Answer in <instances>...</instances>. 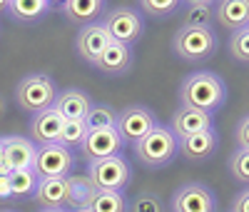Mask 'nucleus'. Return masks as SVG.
Wrapping results in <instances>:
<instances>
[{"instance_id":"obj_23","label":"nucleus","mask_w":249,"mask_h":212,"mask_svg":"<svg viewBox=\"0 0 249 212\" xmlns=\"http://www.w3.org/2000/svg\"><path fill=\"white\" fill-rule=\"evenodd\" d=\"M184 25L182 28H212L214 23V3L210 0H192L184 5Z\"/></svg>"},{"instance_id":"obj_25","label":"nucleus","mask_w":249,"mask_h":212,"mask_svg":"<svg viewBox=\"0 0 249 212\" xmlns=\"http://www.w3.org/2000/svg\"><path fill=\"white\" fill-rule=\"evenodd\" d=\"M88 130H105V127H117V110L110 105H92L90 113L85 115Z\"/></svg>"},{"instance_id":"obj_37","label":"nucleus","mask_w":249,"mask_h":212,"mask_svg":"<svg viewBox=\"0 0 249 212\" xmlns=\"http://www.w3.org/2000/svg\"><path fill=\"white\" fill-rule=\"evenodd\" d=\"M40 212H68V210H40Z\"/></svg>"},{"instance_id":"obj_39","label":"nucleus","mask_w":249,"mask_h":212,"mask_svg":"<svg viewBox=\"0 0 249 212\" xmlns=\"http://www.w3.org/2000/svg\"><path fill=\"white\" fill-rule=\"evenodd\" d=\"M72 212H90V210H72Z\"/></svg>"},{"instance_id":"obj_28","label":"nucleus","mask_w":249,"mask_h":212,"mask_svg":"<svg viewBox=\"0 0 249 212\" xmlns=\"http://www.w3.org/2000/svg\"><path fill=\"white\" fill-rule=\"evenodd\" d=\"M179 8H182L179 0H142L140 3V10L152 18H167V15L177 13Z\"/></svg>"},{"instance_id":"obj_12","label":"nucleus","mask_w":249,"mask_h":212,"mask_svg":"<svg viewBox=\"0 0 249 212\" xmlns=\"http://www.w3.org/2000/svg\"><path fill=\"white\" fill-rule=\"evenodd\" d=\"M110 42L112 40H110L107 30L102 28V23H90L85 28H80L77 40H75V48H77V53H80L82 60L90 62V65H95L97 58L102 55V50H105Z\"/></svg>"},{"instance_id":"obj_36","label":"nucleus","mask_w":249,"mask_h":212,"mask_svg":"<svg viewBox=\"0 0 249 212\" xmlns=\"http://www.w3.org/2000/svg\"><path fill=\"white\" fill-rule=\"evenodd\" d=\"M0 165H3V137H0Z\"/></svg>"},{"instance_id":"obj_38","label":"nucleus","mask_w":249,"mask_h":212,"mask_svg":"<svg viewBox=\"0 0 249 212\" xmlns=\"http://www.w3.org/2000/svg\"><path fill=\"white\" fill-rule=\"evenodd\" d=\"M3 113H5V108H3V100H0V117H3Z\"/></svg>"},{"instance_id":"obj_20","label":"nucleus","mask_w":249,"mask_h":212,"mask_svg":"<svg viewBox=\"0 0 249 212\" xmlns=\"http://www.w3.org/2000/svg\"><path fill=\"white\" fill-rule=\"evenodd\" d=\"M105 10V3L102 0H65L60 3V13L65 15V20L77 25H90L95 18H100V13Z\"/></svg>"},{"instance_id":"obj_2","label":"nucleus","mask_w":249,"mask_h":212,"mask_svg":"<svg viewBox=\"0 0 249 212\" xmlns=\"http://www.w3.org/2000/svg\"><path fill=\"white\" fill-rule=\"evenodd\" d=\"M55 97H57V85L53 82V77H48L43 73L23 77L15 88V102L20 105V110L33 113V115L53 110Z\"/></svg>"},{"instance_id":"obj_21","label":"nucleus","mask_w":249,"mask_h":212,"mask_svg":"<svg viewBox=\"0 0 249 212\" xmlns=\"http://www.w3.org/2000/svg\"><path fill=\"white\" fill-rule=\"evenodd\" d=\"M68 207L70 210H88L92 197H95V185L90 182L88 175H68Z\"/></svg>"},{"instance_id":"obj_7","label":"nucleus","mask_w":249,"mask_h":212,"mask_svg":"<svg viewBox=\"0 0 249 212\" xmlns=\"http://www.w3.org/2000/svg\"><path fill=\"white\" fill-rule=\"evenodd\" d=\"M102 28L107 30L110 40L112 42H122V45H132L142 38V30H144V20L137 10L132 8H115L105 15L102 20Z\"/></svg>"},{"instance_id":"obj_29","label":"nucleus","mask_w":249,"mask_h":212,"mask_svg":"<svg viewBox=\"0 0 249 212\" xmlns=\"http://www.w3.org/2000/svg\"><path fill=\"white\" fill-rule=\"evenodd\" d=\"M230 53L242 65L249 62V28H242V30L230 35Z\"/></svg>"},{"instance_id":"obj_24","label":"nucleus","mask_w":249,"mask_h":212,"mask_svg":"<svg viewBox=\"0 0 249 212\" xmlns=\"http://www.w3.org/2000/svg\"><path fill=\"white\" fill-rule=\"evenodd\" d=\"M85 135H88V127H85V120H62V127H60V140L57 145L68 147V150H80V145L85 142Z\"/></svg>"},{"instance_id":"obj_16","label":"nucleus","mask_w":249,"mask_h":212,"mask_svg":"<svg viewBox=\"0 0 249 212\" xmlns=\"http://www.w3.org/2000/svg\"><path fill=\"white\" fill-rule=\"evenodd\" d=\"M90 108H92V102H90L88 93H82L77 88L57 93L55 105H53V110L62 120H85V115L90 113Z\"/></svg>"},{"instance_id":"obj_15","label":"nucleus","mask_w":249,"mask_h":212,"mask_svg":"<svg viewBox=\"0 0 249 212\" xmlns=\"http://www.w3.org/2000/svg\"><path fill=\"white\" fill-rule=\"evenodd\" d=\"M33 197L40 205V210H68V182H65V177L37 180Z\"/></svg>"},{"instance_id":"obj_14","label":"nucleus","mask_w":249,"mask_h":212,"mask_svg":"<svg viewBox=\"0 0 249 212\" xmlns=\"http://www.w3.org/2000/svg\"><path fill=\"white\" fill-rule=\"evenodd\" d=\"M217 133L214 130H204V133H197V135H187V137H179L177 140V155H182L184 160L190 162H199V160H207L212 157L214 150H217Z\"/></svg>"},{"instance_id":"obj_19","label":"nucleus","mask_w":249,"mask_h":212,"mask_svg":"<svg viewBox=\"0 0 249 212\" xmlns=\"http://www.w3.org/2000/svg\"><path fill=\"white\" fill-rule=\"evenodd\" d=\"M60 127H62V117L55 110H45L37 113L30 120V135H33V145L43 147V145H55L60 140Z\"/></svg>"},{"instance_id":"obj_3","label":"nucleus","mask_w":249,"mask_h":212,"mask_svg":"<svg viewBox=\"0 0 249 212\" xmlns=\"http://www.w3.org/2000/svg\"><path fill=\"white\" fill-rule=\"evenodd\" d=\"M135 155L144 167H164L177 157V137L170 127L155 125L140 142H135Z\"/></svg>"},{"instance_id":"obj_18","label":"nucleus","mask_w":249,"mask_h":212,"mask_svg":"<svg viewBox=\"0 0 249 212\" xmlns=\"http://www.w3.org/2000/svg\"><path fill=\"white\" fill-rule=\"evenodd\" d=\"M214 23H219L230 33H237V30L247 28V23H249V3L247 0H222V3H214Z\"/></svg>"},{"instance_id":"obj_34","label":"nucleus","mask_w":249,"mask_h":212,"mask_svg":"<svg viewBox=\"0 0 249 212\" xmlns=\"http://www.w3.org/2000/svg\"><path fill=\"white\" fill-rule=\"evenodd\" d=\"M10 195V175H0V200H8Z\"/></svg>"},{"instance_id":"obj_13","label":"nucleus","mask_w":249,"mask_h":212,"mask_svg":"<svg viewBox=\"0 0 249 212\" xmlns=\"http://www.w3.org/2000/svg\"><path fill=\"white\" fill-rule=\"evenodd\" d=\"M172 135L179 140V137H187V135H197V133H204V130H214V120L210 113L204 110H197V108H182L172 115V125H170Z\"/></svg>"},{"instance_id":"obj_31","label":"nucleus","mask_w":249,"mask_h":212,"mask_svg":"<svg viewBox=\"0 0 249 212\" xmlns=\"http://www.w3.org/2000/svg\"><path fill=\"white\" fill-rule=\"evenodd\" d=\"M130 212H162V202L155 195H140L130 205Z\"/></svg>"},{"instance_id":"obj_10","label":"nucleus","mask_w":249,"mask_h":212,"mask_svg":"<svg viewBox=\"0 0 249 212\" xmlns=\"http://www.w3.org/2000/svg\"><path fill=\"white\" fill-rule=\"evenodd\" d=\"M122 137L115 127H105V130H88L85 142L80 145V153L85 160L97 162V160H105V157H115L122 150Z\"/></svg>"},{"instance_id":"obj_26","label":"nucleus","mask_w":249,"mask_h":212,"mask_svg":"<svg viewBox=\"0 0 249 212\" xmlns=\"http://www.w3.org/2000/svg\"><path fill=\"white\" fill-rule=\"evenodd\" d=\"M90 212H127V200L122 193H95Z\"/></svg>"},{"instance_id":"obj_22","label":"nucleus","mask_w":249,"mask_h":212,"mask_svg":"<svg viewBox=\"0 0 249 212\" xmlns=\"http://www.w3.org/2000/svg\"><path fill=\"white\" fill-rule=\"evenodd\" d=\"M48 0H10L8 3V13L20 23H37L40 18L48 15Z\"/></svg>"},{"instance_id":"obj_11","label":"nucleus","mask_w":249,"mask_h":212,"mask_svg":"<svg viewBox=\"0 0 249 212\" xmlns=\"http://www.w3.org/2000/svg\"><path fill=\"white\" fill-rule=\"evenodd\" d=\"M35 150L33 140L20 137V135H8L3 137V165L10 173H20V170H33L35 162Z\"/></svg>"},{"instance_id":"obj_8","label":"nucleus","mask_w":249,"mask_h":212,"mask_svg":"<svg viewBox=\"0 0 249 212\" xmlns=\"http://www.w3.org/2000/svg\"><path fill=\"white\" fill-rule=\"evenodd\" d=\"M155 115L152 110L142 108V105H130L124 108L122 113H117V127L115 130L120 133L122 142H140L144 135H147L152 127H155Z\"/></svg>"},{"instance_id":"obj_9","label":"nucleus","mask_w":249,"mask_h":212,"mask_svg":"<svg viewBox=\"0 0 249 212\" xmlns=\"http://www.w3.org/2000/svg\"><path fill=\"white\" fill-rule=\"evenodd\" d=\"M172 212H217V200L207 185L187 182L172 195Z\"/></svg>"},{"instance_id":"obj_32","label":"nucleus","mask_w":249,"mask_h":212,"mask_svg":"<svg viewBox=\"0 0 249 212\" xmlns=\"http://www.w3.org/2000/svg\"><path fill=\"white\" fill-rule=\"evenodd\" d=\"M234 137H237V145H239L237 150H249V117H247V115H242Z\"/></svg>"},{"instance_id":"obj_35","label":"nucleus","mask_w":249,"mask_h":212,"mask_svg":"<svg viewBox=\"0 0 249 212\" xmlns=\"http://www.w3.org/2000/svg\"><path fill=\"white\" fill-rule=\"evenodd\" d=\"M3 10H8V0H0V13Z\"/></svg>"},{"instance_id":"obj_30","label":"nucleus","mask_w":249,"mask_h":212,"mask_svg":"<svg viewBox=\"0 0 249 212\" xmlns=\"http://www.w3.org/2000/svg\"><path fill=\"white\" fill-rule=\"evenodd\" d=\"M230 173L234 180H239L242 185L249 182V150H237L230 157Z\"/></svg>"},{"instance_id":"obj_5","label":"nucleus","mask_w":249,"mask_h":212,"mask_svg":"<svg viewBox=\"0 0 249 212\" xmlns=\"http://www.w3.org/2000/svg\"><path fill=\"white\" fill-rule=\"evenodd\" d=\"M88 177L95 185L97 193H122L132 180V170L122 155H115V157L90 162Z\"/></svg>"},{"instance_id":"obj_4","label":"nucleus","mask_w":249,"mask_h":212,"mask_svg":"<svg viewBox=\"0 0 249 212\" xmlns=\"http://www.w3.org/2000/svg\"><path fill=\"white\" fill-rule=\"evenodd\" d=\"M219 45L217 33L212 28H179L172 38V53L184 62L210 60Z\"/></svg>"},{"instance_id":"obj_40","label":"nucleus","mask_w":249,"mask_h":212,"mask_svg":"<svg viewBox=\"0 0 249 212\" xmlns=\"http://www.w3.org/2000/svg\"><path fill=\"white\" fill-rule=\"evenodd\" d=\"M3 212H13V210H3Z\"/></svg>"},{"instance_id":"obj_17","label":"nucleus","mask_w":249,"mask_h":212,"mask_svg":"<svg viewBox=\"0 0 249 212\" xmlns=\"http://www.w3.org/2000/svg\"><path fill=\"white\" fill-rule=\"evenodd\" d=\"M95 68L105 75H127L132 68V48L122 45V42H110L97 58Z\"/></svg>"},{"instance_id":"obj_27","label":"nucleus","mask_w":249,"mask_h":212,"mask_svg":"<svg viewBox=\"0 0 249 212\" xmlns=\"http://www.w3.org/2000/svg\"><path fill=\"white\" fill-rule=\"evenodd\" d=\"M37 175L33 170H20V173H10V195L13 197H28L37 187Z\"/></svg>"},{"instance_id":"obj_6","label":"nucleus","mask_w":249,"mask_h":212,"mask_svg":"<svg viewBox=\"0 0 249 212\" xmlns=\"http://www.w3.org/2000/svg\"><path fill=\"white\" fill-rule=\"evenodd\" d=\"M75 167V155L72 150L62 145H43L35 150V162H33V173L40 180L48 177H68Z\"/></svg>"},{"instance_id":"obj_33","label":"nucleus","mask_w":249,"mask_h":212,"mask_svg":"<svg viewBox=\"0 0 249 212\" xmlns=\"http://www.w3.org/2000/svg\"><path fill=\"white\" fill-rule=\"evenodd\" d=\"M232 212H249V193H239L234 197V205H232Z\"/></svg>"},{"instance_id":"obj_1","label":"nucleus","mask_w":249,"mask_h":212,"mask_svg":"<svg viewBox=\"0 0 249 212\" xmlns=\"http://www.w3.org/2000/svg\"><path fill=\"white\" fill-rule=\"evenodd\" d=\"M227 100L224 80L214 73H192L187 75L179 85V105L182 108H197L204 113L219 110Z\"/></svg>"}]
</instances>
